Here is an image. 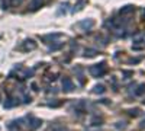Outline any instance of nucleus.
<instances>
[{
    "instance_id": "7ed1b4c3",
    "label": "nucleus",
    "mask_w": 145,
    "mask_h": 131,
    "mask_svg": "<svg viewBox=\"0 0 145 131\" xmlns=\"http://www.w3.org/2000/svg\"><path fill=\"white\" fill-rule=\"evenodd\" d=\"M142 127H145V121H144V122H142Z\"/></svg>"
},
{
    "instance_id": "f03ea898",
    "label": "nucleus",
    "mask_w": 145,
    "mask_h": 131,
    "mask_svg": "<svg viewBox=\"0 0 145 131\" xmlns=\"http://www.w3.org/2000/svg\"><path fill=\"white\" fill-rule=\"evenodd\" d=\"M94 92H96V93H103V92H105V88H103V86H96V88H94Z\"/></svg>"
},
{
    "instance_id": "f257e3e1",
    "label": "nucleus",
    "mask_w": 145,
    "mask_h": 131,
    "mask_svg": "<svg viewBox=\"0 0 145 131\" xmlns=\"http://www.w3.org/2000/svg\"><path fill=\"white\" fill-rule=\"evenodd\" d=\"M63 88H64V90H65V92H71V90H72V83H71V80H70V79H67V77H65V79L63 80Z\"/></svg>"
}]
</instances>
